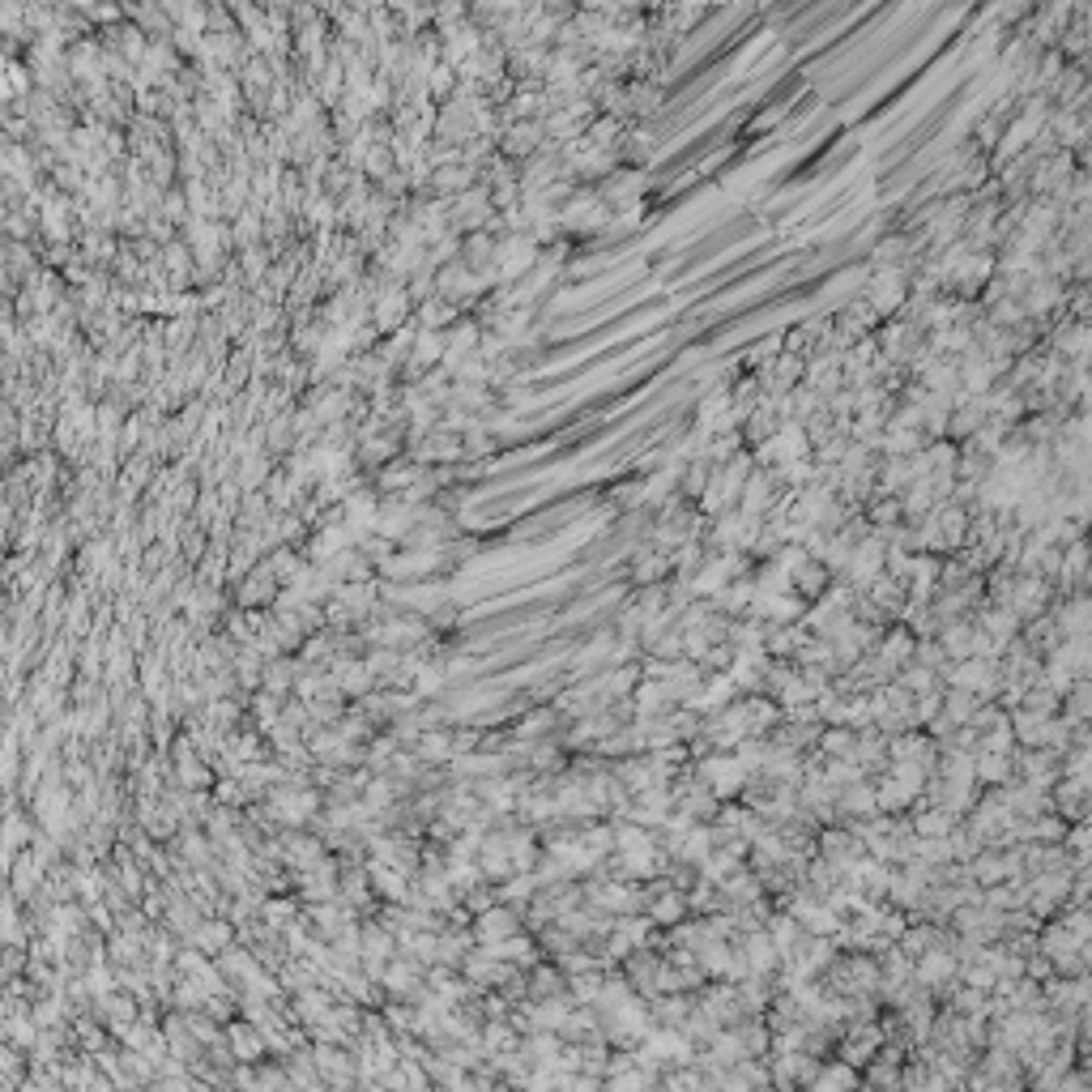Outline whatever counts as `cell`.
Here are the masks:
<instances>
[{
  "mask_svg": "<svg viewBox=\"0 0 1092 1092\" xmlns=\"http://www.w3.org/2000/svg\"><path fill=\"white\" fill-rule=\"evenodd\" d=\"M231 1046H235V1054H243V1063H257L265 1054V1037L252 1032L248 1024H231Z\"/></svg>",
  "mask_w": 1092,
  "mask_h": 1092,
  "instance_id": "obj_1",
  "label": "cell"
},
{
  "mask_svg": "<svg viewBox=\"0 0 1092 1092\" xmlns=\"http://www.w3.org/2000/svg\"><path fill=\"white\" fill-rule=\"evenodd\" d=\"M154 1092H188V1084H184L179 1075H175V1080H167V1075H163V1080L154 1084Z\"/></svg>",
  "mask_w": 1092,
  "mask_h": 1092,
  "instance_id": "obj_2",
  "label": "cell"
}]
</instances>
